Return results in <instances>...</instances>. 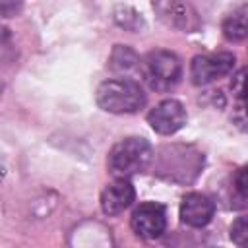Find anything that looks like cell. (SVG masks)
<instances>
[{
  "label": "cell",
  "mask_w": 248,
  "mask_h": 248,
  "mask_svg": "<svg viewBox=\"0 0 248 248\" xmlns=\"http://www.w3.org/2000/svg\"><path fill=\"white\" fill-rule=\"evenodd\" d=\"M153 159L151 143L145 138H124L112 145L107 157L108 172L114 178H132L143 172Z\"/></svg>",
  "instance_id": "6da1fadb"
},
{
  "label": "cell",
  "mask_w": 248,
  "mask_h": 248,
  "mask_svg": "<svg viewBox=\"0 0 248 248\" xmlns=\"http://www.w3.org/2000/svg\"><path fill=\"white\" fill-rule=\"evenodd\" d=\"M97 105L114 114H130L145 105V93L136 79L112 78L103 81L95 93Z\"/></svg>",
  "instance_id": "7a4b0ae2"
},
{
  "label": "cell",
  "mask_w": 248,
  "mask_h": 248,
  "mask_svg": "<svg viewBox=\"0 0 248 248\" xmlns=\"http://www.w3.org/2000/svg\"><path fill=\"white\" fill-rule=\"evenodd\" d=\"M141 76L153 91H169L182 78V64L170 50H151L141 60Z\"/></svg>",
  "instance_id": "3957f363"
},
{
  "label": "cell",
  "mask_w": 248,
  "mask_h": 248,
  "mask_svg": "<svg viewBox=\"0 0 248 248\" xmlns=\"http://www.w3.org/2000/svg\"><path fill=\"white\" fill-rule=\"evenodd\" d=\"M234 68V54L232 52H209V54H198L192 58L190 64V78L194 85H207L227 74Z\"/></svg>",
  "instance_id": "277c9868"
},
{
  "label": "cell",
  "mask_w": 248,
  "mask_h": 248,
  "mask_svg": "<svg viewBox=\"0 0 248 248\" xmlns=\"http://www.w3.org/2000/svg\"><path fill=\"white\" fill-rule=\"evenodd\" d=\"M130 225L134 232L141 238H147V240L159 238L167 227V211L161 203L143 202L134 209Z\"/></svg>",
  "instance_id": "5b68a950"
},
{
  "label": "cell",
  "mask_w": 248,
  "mask_h": 248,
  "mask_svg": "<svg viewBox=\"0 0 248 248\" xmlns=\"http://www.w3.org/2000/svg\"><path fill=\"white\" fill-rule=\"evenodd\" d=\"M186 118H188L186 116V108L176 99H165V101H161L147 114L149 126L157 134H163V136H170V134L178 132L186 124Z\"/></svg>",
  "instance_id": "8992f818"
},
{
  "label": "cell",
  "mask_w": 248,
  "mask_h": 248,
  "mask_svg": "<svg viewBox=\"0 0 248 248\" xmlns=\"http://www.w3.org/2000/svg\"><path fill=\"white\" fill-rule=\"evenodd\" d=\"M215 213V205L213 202L205 196V194H200V192H190L182 198V203H180V219L182 223H186L188 227H205L211 217Z\"/></svg>",
  "instance_id": "52a82bcc"
},
{
  "label": "cell",
  "mask_w": 248,
  "mask_h": 248,
  "mask_svg": "<svg viewBox=\"0 0 248 248\" xmlns=\"http://www.w3.org/2000/svg\"><path fill=\"white\" fill-rule=\"evenodd\" d=\"M136 190L128 178H116L101 192V209L107 215H118L132 205Z\"/></svg>",
  "instance_id": "ba28073f"
},
{
  "label": "cell",
  "mask_w": 248,
  "mask_h": 248,
  "mask_svg": "<svg viewBox=\"0 0 248 248\" xmlns=\"http://www.w3.org/2000/svg\"><path fill=\"white\" fill-rule=\"evenodd\" d=\"M153 8L172 27H178L184 31H192L198 27L196 12L190 8L186 0H153Z\"/></svg>",
  "instance_id": "9c48e42d"
},
{
  "label": "cell",
  "mask_w": 248,
  "mask_h": 248,
  "mask_svg": "<svg viewBox=\"0 0 248 248\" xmlns=\"http://www.w3.org/2000/svg\"><path fill=\"white\" fill-rule=\"evenodd\" d=\"M232 91V112L231 118L242 132H248V66L238 70L231 79Z\"/></svg>",
  "instance_id": "30bf717a"
},
{
  "label": "cell",
  "mask_w": 248,
  "mask_h": 248,
  "mask_svg": "<svg viewBox=\"0 0 248 248\" xmlns=\"http://www.w3.org/2000/svg\"><path fill=\"white\" fill-rule=\"evenodd\" d=\"M108 66L120 78L134 79L136 74H141V60H140V56L132 48L122 46V45L114 46V50H112V54L108 58Z\"/></svg>",
  "instance_id": "8fae6325"
},
{
  "label": "cell",
  "mask_w": 248,
  "mask_h": 248,
  "mask_svg": "<svg viewBox=\"0 0 248 248\" xmlns=\"http://www.w3.org/2000/svg\"><path fill=\"white\" fill-rule=\"evenodd\" d=\"M223 35L229 41H242L248 37V6H240L225 17Z\"/></svg>",
  "instance_id": "7c38bea8"
},
{
  "label": "cell",
  "mask_w": 248,
  "mask_h": 248,
  "mask_svg": "<svg viewBox=\"0 0 248 248\" xmlns=\"http://www.w3.org/2000/svg\"><path fill=\"white\" fill-rule=\"evenodd\" d=\"M232 205L248 207V165L236 169L232 176Z\"/></svg>",
  "instance_id": "4fadbf2b"
},
{
  "label": "cell",
  "mask_w": 248,
  "mask_h": 248,
  "mask_svg": "<svg viewBox=\"0 0 248 248\" xmlns=\"http://www.w3.org/2000/svg\"><path fill=\"white\" fill-rule=\"evenodd\" d=\"M231 240L236 246H248V215L238 217L231 225Z\"/></svg>",
  "instance_id": "5bb4252c"
}]
</instances>
